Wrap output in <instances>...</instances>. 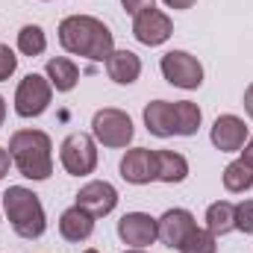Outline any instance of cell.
Wrapping results in <instances>:
<instances>
[{
  "label": "cell",
  "mask_w": 253,
  "mask_h": 253,
  "mask_svg": "<svg viewBox=\"0 0 253 253\" xmlns=\"http://www.w3.org/2000/svg\"><path fill=\"white\" fill-rule=\"evenodd\" d=\"M121 177L132 186H147L156 180V150L147 147H132L121 159Z\"/></svg>",
  "instance_id": "11"
},
{
  "label": "cell",
  "mask_w": 253,
  "mask_h": 253,
  "mask_svg": "<svg viewBox=\"0 0 253 253\" xmlns=\"http://www.w3.org/2000/svg\"><path fill=\"white\" fill-rule=\"evenodd\" d=\"M47 80L56 91H71L80 80V68L65 56H53V59H47Z\"/></svg>",
  "instance_id": "19"
},
{
  "label": "cell",
  "mask_w": 253,
  "mask_h": 253,
  "mask_svg": "<svg viewBox=\"0 0 253 253\" xmlns=\"http://www.w3.org/2000/svg\"><path fill=\"white\" fill-rule=\"evenodd\" d=\"M94 221L97 218H91L85 209H80V206H71V209H65L62 218H59V233H62L65 242H85V239H91V233H94Z\"/></svg>",
  "instance_id": "14"
},
{
  "label": "cell",
  "mask_w": 253,
  "mask_h": 253,
  "mask_svg": "<svg viewBox=\"0 0 253 253\" xmlns=\"http://www.w3.org/2000/svg\"><path fill=\"white\" fill-rule=\"evenodd\" d=\"M77 206L85 209L91 218H106L118 206V191L106 180H91L77 191Z\"/></svg>",
  "instance_id": "10"
},
{
  "label": "cell",
  "mask_w": 253,
  "mask_h": 253,
  "mask_svg": "<svg viewBox=\"0 0 253 253\" xmlns=\"http://www.w3.org/2000/svg\"><path fill=\"white\" fill-rule=\"evenodd\" d=\"M3 118H6V100L0 97V126H3Z\"/></svg>",
  "instance_id": "31"
},
{
  "label": "cell",
  "mask_w": 253,
  "mask_h": 253,
  "mask_svg": "<svg viewBox=\"0 0 253 253\" xmlns=\"http://www.w3.org/2000/svg\"><path fill=\"white\" fill-rule=\"evenodd\" d=\"M126 253H147V251H138V248H132V251H126Z\"/></svg>",
  "instance_id": "32"
},
{
  "label": "cell",
  "mask_w": 253,
  "mask_h": 253,
  "mask_svg": "<svg viewBox=\"0 0 253 253\" xmlns=\"http://www.w3.org/2000/svg\"><path fill=\"white\" fill-rule=\"evenodd\" d=\"M156 227H159V242L180 251L183 242L189 239V233L197 224H194V215H191L189 209H168V212L156 221Z\"/></svg>",
  "instance_id": "12"
},
{
  "label": "cell",
  "mask_w": 253,
  "mask_h": 253,
  "mask_svg": "<svg viewBox=\"0 0 253 253\" xmlns=\"http://www.w3.org/2000/svg\"><path fill=\"white\" fill-rule=\"evenodd\" d=\"M3 212L12 224V230L21 239H42L47 230V218H44V206L39 200L36 191L27 186H9L3 194Z\"/></svg>",
  "instance_id": "3"
},
{
  "label": "cell",
  "mask_w": 253,
  "mask_h": 253,
  "mask_svg": "<svg viewBox=\"0 0 253 253\" xmlns=\"http://www.w3.org/2000/svg\"><path fill=\"white\" fill-rule=\"evenodd\" d=\"M50 97H53L50 80L42 74H27L15 91V112L21 118H39L50 106Z\"/></svg>",
  "instance_id": "5"
},
{
  "label": "cell",
  "mask_w": 253,
  "mask_h": 253,
  "mask_svg": "<svg viewBox=\"0 0 253 253\" xmlns=\"http://www.w3.org/2000/svg\"><path fill=\"white\" fill-rule=\"evenodd\" d=\"M189 177V162L183 153L156 150V180L159 183H183Z\"/></svg>",
  "instance_id": "17"
},
{
  "label": "cell",
  "mask_w": 253,
  "mask_h": 253,
  "mask_svg": "<svg viewBox=\"0 0 253 253\" xmlns=\"http://www.w3.org/2000/svg\"><path fill=\"white\" fill-rule=\"evenodd\" d=\"M159 68H162V77L177 88L191 91V88H200V83H203V65L186 50H168L162 56Z\"/></svg>",
  "instance_id": "7"
},
{
  "label": "cell",
  "mask_w": 253,
  "mask_h": 253,
  "mask_svg": "<svg viewBox=\"0 0 253 253\" xmlns=\"http://www.w3.org/2000/svg\"><path fill=\"white\" fill-rule=\"evenodd\" d=\"M121 6L129 15H141L144 9H153V0H121Z\"/></svg>",
  "instance_id": "26"
},
{
  "label": "cell",
  "mask_w": 253,
  "mask_h": 253,
  "mask_svg": "<svg viewBox=\"0 0 253 253\" xmlns=\"http://www.w3.org/2000/svg\"><path fill=\"white\" fill-rule=\"evenodd\" d=\"M144 126L147 132H153L156 138H168L177 135L174 132V103L168 100H153L144 106Z\"/></svg>",
  "instance_id": "15"
},
{
  "label": "cell",
  "mask_w": 253,
  "mask_h": 253,
  "mask_svg": "<svg viewBox=\"0 0 253 253\" xmlns=\"http://www.w3.org/2000/svg\"><path fill=\"white\" fill-rule=\"evenodd\" d=\"M83 253H97V251H94V248H88V251H83Z\"/></svg>",
  "instance_id": "33"
},
{
  "label": "cell",
  "mask_w": 253,
  "mask_h": 253,
  "mask_svg": "<svg viewBox=\"0 0 253 253\" xmlns=\"http://www.w3.org/2000/svg\"><path fill=\"white\" fill-rule=\"evenodd\" d=\"M15 68H18V56H15L6 44H0V83L9 80V77L15 74Z\"/></svg>",
  "instance_id": "25"
},
{
  "label": "cell",
  "mask_w": 253,
  "mask_h": 253,
  "mask_svg": "<svg viewBox=\"0 0 253 253\" xmlns=\"http://www.w3.org/2000/svg\"><path fill=\"white\" fill-rule=\"evenodd\" d=\"M59 159H62V168L74 177H85L97 168V147H94V138L85 135V132H71L59 147Z\"/></svg>",
  "instance_id": "6"
},
{
  "label": "cell",
  "mask_w": 253,
  "mask_h": 253,
  "mask_svg": "<svg viewBox=\"0 0 253 253\" xmlns=\"http://www.w3.org/2000/svg\"><path fill=\"white\" fill-rule=\"evenodd\" d=\"M245 112L253 118V83L245 88Z\"/></svg>",
  "instance_id": "30"
},
{
  "label": "cell",
  "mask_w": 253,
  "mask_h": 253,
  "mask_svg": "<svg viewBox=\"0 0 253 253\" xmlns=\"http://www.w3.org/2000/svg\"><path fill=\"white\" fill-rule=\"evenodd\" d=\"M206 230L212 236H227L236 230V206L230 200H215L206 209Z\"/></svg>",
  "instance_id": "18"
},
{
  "label": "cell",
  "mask_w": 253,
  "mask_h": 253,
  "mask_svg": "<svg viewBox=\"0 0 253 253\" xmlns=\"http://www.w3.org/2000/svg\"><path fill=\"white\" fill-rule=\"evenodd\" d=\"M171 33H174V24H171V18H168L165 12H159V9H144V12L135 15V21H132V36H135L141 44H147V47L165 44V42L171 39Z\"/></svg>",
  "instance_id": "9"
},
{
  "label": "cell",
  "mask_w": 253,
  "mask_h": 253,
  "mask_svg": "<svg viewBox=\"0 0 253 253\" xmlns=\"http://www.w3.org/2000/svg\"><path fill=\"white\" fill-rule=\"evenodd\" d=\"M200 121H203V112L197 103L191 100H177L174 103V132L177 135H194L200 129Z\"/></svg>",
  "instance_id": "20"
},
{
  "label": "cell",
  "mask_w": 253,
  "mask_h": 253,
  "mask_svg": "<svg viewBox=\"0 0 253 253\" xmlns=\"http://www.w3.org/2000/svg\"><path fill=\"white\" fill-rule=\"evenodd\" d=\"M59 44L74 56L106 62L115 50V36L103 21L91 15H68L59 24Z\"/></svg>",
  "instance_id": "1"
},
{
  "label": "cell",
  "mask_w": 253,
  "mask_h": 253,
  "mask_svg": "<svg viewBox=\"0 0 253 253\" xmlns=\"http://www.w3.org/2000/svg\"><path fill=\"white\" fill-rule=\"evenodd\" d=\"M245 141H248V126L239 115H221L212 124V144L221 153H236L245 147Z\"/></svg>",
  "instance_id": "13"
},
{
  "label": "cell",
  "mask_w": 253,
  "mask_h": 253,
  "mask_svg": "<svg viewBox=\"0 0 253 253\" xmlns=\"http://www.w3.org/2000/svg\"><path fill=\"white\" fill-rule=\"evenodd\" d=\"M91 132H94V138H97L103 147L118 150V147H126V144L132 141V132H135V129H132V121H129L126 112L106 106V109L94 112V118H91Z\"/></svg>",
  "instance_id": "4"
},
{
  "label": "cell",
  "mask_w": 253,
  "mask_h": 253,
  "mask_svg": "<svg viewBox=\"0 0 253 253\" xmlns=\"http://www.w3.org/2000/svg\"><path fill=\"white\" fill-rule=\"evenodd\" d=\"M118 236H121L124 245L144 251V248H150L159 239L156 218H150L147 212H126L124 218L118 221Z\"/></svg>",
  "instance_id": "8"
},
{
  "label": "cell",
  "mask_w": 253,
  "mask_h": 253,
  "mask_svg": "<svg viewBox=\"0 0 253 253\" xmlns=\"http://www.w3.org/2000/svg\"><path fill=\"white\" fill-rule=\"evenodd\" d=\"M242 162H248V165L253 168V135L248 138V141H245V150H242Z\"/></svg>",
  "instance_id": "28"
},
{
  "label": "cell",
  "mask_w": 253,
  "mask_h": 253,
  "mask_svg": "<svg viewBox=\"0 0 253 253\" xmlns=\"http://www.w3.org/2000/svg\"><path fill=\"white\" fill-rule=\"evenodd\" d=\"M162 3H165L168 9H191L197 0H162Z\"/></svg>",
  "instance_id": "27"
},
{
  "label": "cell",
  "mask_w": 253,
  "mask_h": 253,
  "mask_svg": "<svg viewBox=\"0 0 253 253\" xmlns=\"http://www.w3.org/2000/svg\"><path fill=\"white\" fill-rule=\"evenodd\" d=\"M44 47H47V36H44L42 27L27 24V27L18 33V50H21L24 56H42Z\"/></svg>",
  "instance_id": "22"
},
{
  "label": "cell",
  "mask_w": 253,
  "mask_h": 253,
  "mask_svg": "<svg viewBox=\"0 0 253 253\" xmlns=\"http://www.w3.org/2000/svg\"><path fill=\"white\" fill-rule=\"evenodd\" d=\"M9 165H12V156H9V153H6V150L0 147V180L6 177V171H9Z\"/></svg>",
  "instance_id": "29"
},
{
  "label": "cell",
  "mask_w": 253,
  "mask_h": 253,
  "mask_svg": "<svg viewBox=\"0 0 253 253\" xmlns=\"http://www.w3.org/2000/svg\"><path fill=\"white\" fill-rule=\"evenodd\" d=\"M9 156L21 177L27 180H47L53 174V144L50 135L42 129H18L9 138Z\"/></svg>",
  "instance_id": "2"
},
{
  "label": "cell",
  "mask_w": 253,
  "mask_h": 253,
  "mask_svg": "<svg viewBox=\"0 0 253 253\" xmlns=\"http://www.w3.org/2000/svg\"><path fill=\"white\" fill-rule=\"evenodd\" d=\"M106 74L109 80H115L118 85H129L138 80L141 74V59L132 50H112V56L106 59Z\"/></svg>",
  "instance_id": "16"
},
{
  "label": "cell",
  "mask_w": 253,
  "mask_h": 253,
  "mask_svg": "<svg viewBox=\"0 0 253 253\" xmlns=\"http://www.w3.org/2000/svg\"><path fill=\"white\" fill-rule=\"evenodd\" d=\"M224 189L230 194H242V191L253 189V168L248 162H242V159L230 162L224 168Z\"/></svg>",
  "instance_id": "21"
},
{
  "label": "cell",
  "mask_w": 253,
  "mask_h": 253,
  "mask_svg": "<svg viewBox=\"0 0 253 253\" xmlns=\"http://www.w3.org/2000/svg\"><path fill=\"white\" fill-rule=\"evenodd\" d=\"M180 253H218V236H212L209 230L194 227L189 233V239L183 242Z\"/></svg>",
  "instance_id": "23"
},
{
  "label": "cell",
  "mask_w": 253,
  "mask_h": 253,
  "mask_svg": "<svg viewBox=\"0 0 253 253\" xmlns=\"http://www.w3.org/2000/svg\"><path fill=\"white\" fill-rule=\"evenodd\" d=\"M236 230L253 236V197L242 200V203L236 206Z\"/></svg>",
  "instance_id": "24"
}]
</instances>
